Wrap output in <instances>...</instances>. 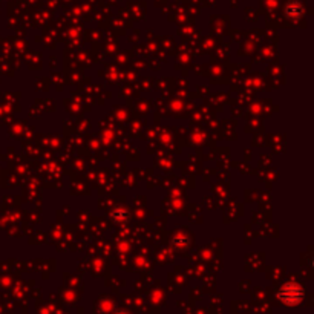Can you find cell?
I'll return each mask as SVG.
<instances>
[{
	"label": "cell",
	"mask_w": 314,
	"mask_h": 314,
	"mask_svg": "<svg viewBox=\"0 0 314 314\" xmlns=\"http://www.w3.org/2000/svg\"><path fill=\"white\" fill-rule=\"evenodd\" d=\"M279 297L287 305H297L302 300V297H303V291L297 285H294V284H287L285 287L281 288Z\"/></svg>",
	"instance_id": "cell-1"
},
{
	"label": "cell",
	"mask_w": 314,
	"mask_h": 314,
	"mask_svg": "<svg viewBox=\"0 0 314 314\" xmlns=\"http://www.w3.org/2000/svg\"><path fill=\"white\" fill-rule=\"evenodd\" d=\"M118 314H126V312H118Z\"/></svg>",
	"instance_id": "cell-2"
}]
</instances>
